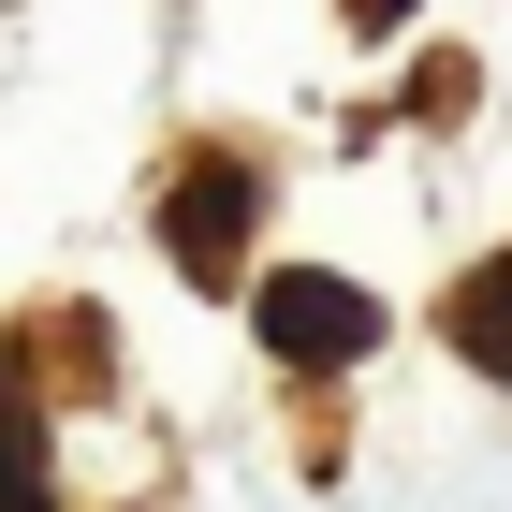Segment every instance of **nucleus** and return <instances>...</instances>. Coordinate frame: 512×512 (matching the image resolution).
Returning <instances> with one entry per match:
<instances>
[{
  "instance_id": "nucleus-5",
  "label": "nucleus",
  "mask_w": 512,
  "mask_h": 512,
  "mask_svg": "<svg viewBox=\"0 0 512 512\" xmlns=\"http://www.w3.org/2000/svg\"><path fill=\"white\" fill-rule=\"evenodd\" d=\"M352 15H366V30H395V15H410V0H352Z\"/></svg>"
},
{
  "instance_id": "nucleus-3",
  "label": "nucleus",
  "mask_w": 512,
  "mask_h": 512,
  "mask_svg": "<svg viewBox=\"0 0 512 512\" xmlns=\"http://www.w3.org/2000/svg\"><path fill=\"white\" fill-rule=\"evenodd\" d=\"M439 337H454V352H469L483 381H512V264H469V278H454Z\"/></svg>"
},
{
  "instance_id": "nucleus-2",
  "label": "nucleus",
  "mask_w": 512,
  "mask_h": 512,
  "mask_svg": "<svg viewBox=\"0 0 512 512\" xmlns=\"http://www.w3.org/2000/svg\"><path fill=\"white\" fill-rule=\"evenodd\" d=\"M161 235H176V264H191L205 293H220V278H235V235H249V176H235V161H205L191 191L161 205Z\"/></svg>"
},
{
  "instance_id": "nucleus-1",
  "label": "nucleus",
  "mask_w": 512,
  "mask_h": 512,
  "mask_svg": "<svg viewBox=\"0 0 512 512\" xmlns=\"http://www.w3.org/2000/svg\"><path fill=\"white\" fill-rule=\"evenodd\" d=\"M249 322H264L278 366H366V337H381V308H366L352 278H322V264H278L249 293Z\"/></svg>"
},
{
  "instance_id": "nucleus-4",
  "label": "nucleus",
  "mask_w": 512,
  "mask_h": 512,
  "mask_svg": "<svg viewBox=\"0 0 512 512\" xmlns=\"http://www.w3.org/2000/svg\"><path fill=\"white\" fill-rule=\"evenodd\" d=\"M0 512H59L44 498V425L30 410H0Z\"/></svg>"
}]
</instances>
